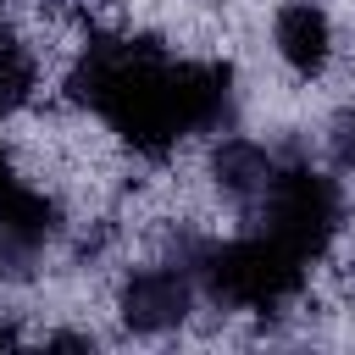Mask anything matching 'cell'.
Masks as SVG:
<instances>
[{"label": "cell", "mask_w": 355, "mask_h": 355, "mask_svg": "<svg viewBox=\"0 0 355 355\" xmlns=\"http://www.w3.org/2000/svg\"><path fill=\"white\" fill-rule=\"evenodd\" d=\"M261 200H266V233H272L283 250H294L300 261H316V255L333 244L338 216H344L338 183H333L327 172H311V166H283V172H272L266 189H261Z\"/></svg>", "instance_id": "obj_3"}, {"label": "cell", "mask_w": 355, "mask_h": 355, "mask_svg": "<svg viewBox=\"0 0 355 355\" xmlns=\"http://www.w3.org/2000/svg\"><path fill=\"white\" fill-rule=\"evenodd\" d=\"M194 305V288L178 266H150V272H133L122 283V322L133 333H161V327H178Z\"/></svg>", "instance_id": "obj_6"}, {"label": "cell", "mask_w": 355, "mask_h": 355, "mask_svg": "<svg viewBox=\"0 0 355 355\" xmlns=\"http://www.w3.org/2000/svg\"><path fill=\"white\" fill-rule=\"evenodd\" d=\"M33 83H39V61H33V50H28L17 33H0V122L17 116V111L28 105Z\"/></svg>", "instance_id": "obj_8"}, {"label": "cell", "mask_w": 355, "mask_h": 355, "mask_svg": "<svg viewBox=\"0 0 355 355\" xmlns=\"http://www.w3.org/2000/svg\"><path fill=\"white\" fill-rule=\"evenodd\" d=\"M200 277H205L211 300H222L233 311H277L283 300L300 294L305 261L294 250H283L272 233H255V239H233V244L205 250Z\"/></svg>", "instance_id": "obj_2"}, {"label": "cell", "mask_w": 355, "mask_h": 355, "mask_svg": "<svg viewBox=\"0 0 355 355\" xmlns=\"http://www.w3.org/2000/svg\"><path fill=\"white\" fill-rule=\"evenodd\" d=\"M11 183H17V178H11V155H6V150H0V194H6V189H11Z\"/></svg>", "instance_id": "obj_9"}, {"label": "cell", "mask_w": 355, "mask_h": 355, "mask_svg": "<svg viewBox=\"0 0 355 355\" xmlns=\"http://www.w3.org/2000/svg\"><path fill=\"white\" fill-rule=\"evenodd\" d=\"M50 233H55V205L39 189L11 183L0 194V272H11V277L33 272V261L50 244Z\"/></svg>", "instance_id": "obj_5"}, {"label": "cell", "mask_w": 355, "mask_h": 355, "mask_svg": "<svg viewBox=\"0 0 355 355\" xmlns=\"http://www.w3.org/2000/svg\"><path fill=\"white\" fill-rule=\"evenodd\" d=\"M72 94L139 155H166L178 139L222 122L233 72L222 61H172L150 44H89L72 72Z\"/></svg>", "instance_id": "obj_1"}, {"label": "cell", "mask_w": 355, "mask_h": 355, "mask_svg": "<svg viewBox=\"0 0 355 355\" xmlns=\"http://www.w3.org/2000/svg\"><path fill=\"white\" fill-rule=\"evenodd\" d=\"M211 172H216V183L227 189V194H261L266 189V178H272V161H266V150L261 144H250V139H227L222 150H216V161H211Z\"/></svg>", "instance_id": "obj_7"}, {"label": "cell", "mask_w": 355, "mask_h": 355, "mask_svg": "<svg viewBox=\"0 0 355 355\" xmlns=\"http://www.w3.org/2000/svg\"><path fill=\"white\" fill-rule=\"evenodd\" d=\"M272 44L294 78H322L333 61V17L322 0H283L272 17Z\"/></svg>", "instance_id": "obj_4"}]
</instances>
